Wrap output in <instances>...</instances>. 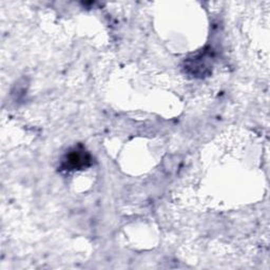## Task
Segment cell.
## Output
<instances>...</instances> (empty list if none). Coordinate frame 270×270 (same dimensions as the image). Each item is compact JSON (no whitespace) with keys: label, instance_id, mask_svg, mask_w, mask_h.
I'll list each match as a JSON object with an SVG mask.
<instances>
[{"label":"cell","instance_id":"1","mask_svg":"<svg viewBox=\"0 0 270 270\" xmlns=\"http://www.w3.org/2000/svg\"><path fill=\"white\" fill-rule=\"evenodd\" d=\"M67 161L69 166L75 169V168H81L86 166V164L89 162V158L88 155H86V153H84L83 150L82 151L74 150L72 153H70L67 156Z\"/></svg>","mask_w":270,"mask_h":270}]
</instances>
